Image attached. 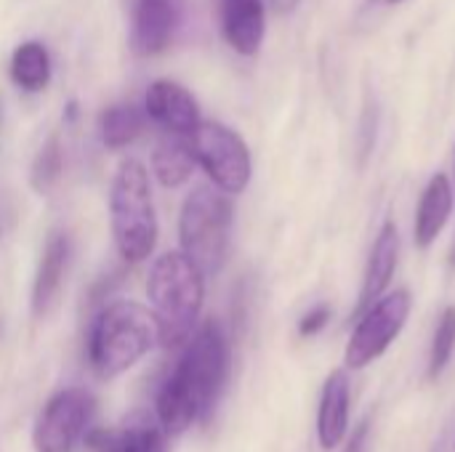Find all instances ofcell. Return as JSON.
<instances>
[{
  "mask_svg": "<svg viewBox=\"0 0 455 452\" xmlns=\"http://www.w3.org/2000/svg\"><path fill=\"white\" fill-rule=\"evenodd\" d=\"M229 341L216 320L203 322L157 394V421L165 434H184L208 418L227 384Z\"/></svg>",
  "mask_w": 455,
  "mask_h": 452,
  "instance_id": "obj_1",
  "label": "cell"
},
{
  "mask_svg": "<svg viewBox=\"0 0 455 452\" xmlns=\"http://www.w3.org/2000/svg\"><path fill=\"white\" fill-rule=\"evenodd\" d=\"M205 274L181 253H163L147 277V296L157 322V344L173 349L184 344L203 312L205 301Z\"/></svg>",
  "mask_w": 455,
  "mask_h": 452,
  "instance_id": "obj_2",
  "label": "cell"
},
{
  "mask_svg": "<svg viewBox=\"0 0 455 452\" xmlns=\"http://www.w3.org/2000/svg\"><path fill=\"white\" fill-rule=\"evenodd\" d=\"M157 344L155 314L136 301L104 306L88 336V362L99 378H115L131 370Z\"/></svg>",
  "mask_w": 455,
  "mask_h": 452,
  "instance_id": "obj_3",
  "label": "cell"
},
{
  "mask_svg": "<svg viewBox=\"0 0 455 452\" xmlns=\"http://www.w3.org/2000/svg\"><path fill=\"white\" fill-rule=\"evenodd\" d=\"M109 221L120 258L139 264L157 245V216L149 189V173L141 160L128 157L117 165L109 189Z\"/></svg>",
  "mask_w": 455,
  "mask_h": 452,
  "instance_id": "obj_4",
  "label": "cell"
},
{
  "mask_svg": "<svg viewBox=\"0 0 455 452\" xmlns=\"http://www.w3.org/2000/svg\"><path fill=\"white\" fill-rule=\"evenodd\" d=\"M181 253L203 272H221L229 240H232V200L227 192L211 184H200L189 192L179 216Z\"/></svg>",
  "mask_w": 455,
  "mask_h": 452,
  "instance_id": "obj_5",
  "label": "cell"
},
{
  "mask_svg": "<svg viewBox=\"0 0 455 452\" xmlns=\"http://www.w3.org/2000/svg\"><path fill=\"white\" fill-rule=\"evenodd\" d=\"M413 309V298L405 288L384 293L376 304H371L363 314H357V325L344 349V368L347 370H365L387 349L400 338L408 325Z\"/></svg>",
  "mask_w": 455,
  "mask_h": 452,
  "instance_id": "obj_6",
  "label": "cell"
},
{
  "mask_svg": "<svg viewBox=\"0 0 455 452\" xmlns=\"http://www.w3.org/2000/svg\"><path fill=\"white\" fill-rule=\"evenodd\" d=\"M192 155L213 181L227 194H240L251 184V152L237 131L227 128L216 120H200L195 133L189 136Z\"/></svg>",
  "mask_w": 455,
  "mask_h": 452,
  "instance_id": "obj_7",
  "label": "cell"
},
{
  "mask_svg": "<svg viewBox=\"0 0 455 452\" xmlns=\"http://www.w3.org/2000/svg\"><path fill=\"white\" fill-rule=\"evenodd\" d=\"M96 416V400L85 389H64L40 410L32 445L35 452H72Z\"/></svg>",
  "mask_w": 455,
  "mask_h": 452,
  "instance_id": "obj_8",
  "label": "cell"
},
{
  "mask_svg": "<svg viewBox=\"0 0 455 452\" xmlns=\"http://www.w3.org/2000/svg\"><path fill=\"white\" fill-rule=\"evenodd\" d=\"M144 112L152 123L163 128V133L192 136L200 125V109L195 96L173 80H157L149 85L144 96Z\"/></svg>",
  "mask_w": 455,
  "mask_h": 452,
  "instance_id": "obj_9",
  "label": "cell"
},
{
  "mask_svg": "<svg viewBox=\"0 0 455 452\" xmlns=\"http://www.w3.org/2000/svg\"><path fill=\"white\" fill-rule=\"evenodd\" d=\"M184 16V0H139L133 13L131 45L139 56H155L173 40Z\"/></svg>",
  "mask_w": 455,
  "mask_h": 452,
  "instance_id": "obj_10",
  "label": "cell"
},
{
  "mask_svg": "<svg viewBox=\"0 0 455 452\" xmlns=\"http://www.w3.org/2000/svg\"><path fill=\"white\" fill-rule=\"evenodd\" d=\"M397 261H400V232H397L395 221H387L379 229L376 240H373L368 266H365V274H363L360 298H357V306H355V317L363 314L371 304H376L389 290Z\"/></svg>",
  "mask_w": 455,
  "mask_h": 452,
  "instance_id": "obj_11",
  "label": "cell"
},
{
  "mask_svg": "<svg viewBox=\"0 0 455 452\" xmlns=\"http://www.w3.org/2000/svg\"><path fill=\"white\" fill-rule=\"evenodd\" d=\"M221 35L240 56L259 53L267 35V3L264 0H221Z\"/></svg>",
  "mask_w": 455,
  "mask_h": 452,
  "instance_id": "obj_12",
  "label": "cell"
},
{
  "mask_svg": "<svg viewBox=\"0 0 455 452\" xmlns=\"http://www.w3.org/2000/svg\"><path fill=\"white\" fill-rule=\"evenodd\" d=\"M349 408H352V389L349 376L344 370H333L320 394L317 405V440L323 450H336L349 434Z\"/></svg>",
  "mask_w": 455,
  "mask_h": 452,
  "instance_id": "obj_13",
  "label": "cell"
},
{
  "mask_svg": "<svg viewBox=\"0 0 455 452\" xmlns=\"http://www.w3.org/2000/svg\"><path fill=\"white\" fill-rule=\"evenodd\" d=\"M67 261H69V237L64 232H51L45 240L40 264H37L35 285H32L35 317H45L56 306L61 282H64V272H67Z\"/></svg>",
  "mask_w": 455,
  "mask_h": 452,
  "instance_id": "obj_14",
  "label": "cell"
},
{
  "mask_svg": "<svg viewBox=\"0 0 455 452\" xmlns=\"http://www.w3.org/2000/svg\"><path fill=\"white\" fill-rule=\"evenodd\" d=\"M455 205L453 181L445 173H435L421 192L419 208H416V224H413V240L421 250L435 245V240L443 234L445 224L451 221Z\"/></svg>",
  "mask_w": 455,
  "mask_h": 452,
  "instance_id": "obj_15",
  "label": "cell"
},
{
  "mask_svg": "<svg viewBox=\"0 0 455 452\" xmlns=\"http://www.w3.org/2000/svg\"><path fill=\"white\" fill-rule=\"evenodd\" d=\"M195 155L189 136H176V133H163L155 152H152V170L157 181L168 189H176L192 178L195 170Z\"/></svg>",
  "mask_w": 455,
  "mask_h": 452,
  "instance_id": "obj_16",
  "label": "cell"
},
{
  "mask_svg": "<svg viewBox=\"0 0 455 452\" xmlns=\"http://www.w3.org/2000/svg\"><path fill=\"white\" fill-rule=\"evenodd\" d=\"M88 448L91 452H163V432L149 421H133L123 429L91 434Z\"/></svg>",
  "mask_w": 455,
  "mask_h": 452,
  "instance_id": "obj_17",
  "label": "cell"
},
{
  "mask_svg": "<svg viewBox=\"0 0 455 452\" xmlns=\"http://www.w3.org/2000/svg\"><path fill=\"white\" fill-rule=\"evenodd\" d=\"M11 77L27 93L43 91L51 80V56L45 45L37 40L21 43L11 56Z\"/></svg>",
  "mask_w": 455,
  "mask_h": 452,
  "instance_id": "obj_18",
  "label": "cell"
},
{
  "mask_svg": "<svg viewBox=\"0 0 455 452\" xmlns=\"http://www.w3.org/2000/svg\"><path fill=\"white\" fill-rule=\"evenodd\" d=\"M144 125H147V112L139 109L136 104H115L104 109L99 120L101 141L107 149H125L144 133Z\"/></svg>",
  "mask_w": 455,
  "mask_h": 452,
  "instance_id": "obj_19",
  "label": "cell"
},
{
  "mask_svg": "<svg viewBox=\"0 0 455 452\" xmlns=\"http://www.w3.org/2000/svg\"><path fill=\"white\" fill-rule=\"evenodd\" d=\"M455 354V306H445L440 320H437V328H435V336H432V346H429V362H427V376L429 381H437Z\"/></svg>",
  "mask_w": 455,
  "mask_h": 452,
  "instance_id": "obj_20",
  "label": "cell"
},
{
  "mask_svg": "<svg viewBox=\"0 0 455 452\" xmlns=\"http://www.w3.org/2000/svg\"><path fill=\"white\" fill-rule=\"evenodd\" d=\"M61 168H64V149H61V141L59 136H48V141L40 147V152L35 155V163H32V173H29V181H32V189L45 194L56 186L59 176H61Z\"/></svg>",
  "mask_w": 455,
  "mask_h": 452,
  "instance_id": "obj_21",
  "label": "cell"
},
{
  "mask_svg": "<svg viewBox=\"0 0 455 452\" xmlns=\"http://www.w3.org/2000/svg\"><path fill=\"white\" fill-rule=\"evenodd\" d=\"M328 322H331V306H328V304H317V306H312V309L299 320V333H301L304 338L317 336L320 330H325Z\"/></svg>",
  "mask_w": 455,
  "mask_h": 452,
  "instance_id": "obj_22",
  "label": "cell"
},
{
  "mask_svg": "<svg viewBox=\"0 0 455 452\" xmlns=\"http://www.w3.org/2000/svg\"><path fill=\"white\" fill-rule=\"evenodd\" d=\"M371 424H373V418L368 416V418H363V421L355 426L352 437H347V448H344V452L365 450V445H368V434H371Z\"/></svg>",
  "mask_w": 455,
  "mask_h": 452,
  "instance_id": "obj_23",
  "label": "cell"
},
{
  "mask_svg": "<svg viewBox=\"0 0 455 452\" xmlns=\"http://www.w3.org/2000/svg\"><path fill=\"white\" fill-rule=\"evenodd\" d=\"M269 3H272V8L277 13H288V11H293L299 5V0H269Z\"/></svg>",
  "mask_w": 455,
  "mask_h": 452,
  "instance_id": "obj_24",
  "label": "cell"
},
{
  "mask_svg": "<svg viewBox=\"0 0 455 452\" xmlns=\"http://www.w3.org/2000/svg\"><path fill=\"white\" fill-rule=\"evenodd\" d=\"M451 266L455 269V242H453V250H451Z\"/></svg>",
  "mask_w": 455,
  "mask_h": 452,
  "instance_id": "obj_25",
  "label": "cell"
},
{
  "mask_svg": "<svg viewBox=\"0 0 455 452\" xmlns=\"http://www.w3.org/2000/svg\"><path fill=\"white\" fill-rule=\"evenodd\" d=\"M387 3H403V0H387Z\"/></svg>",
  "mask_w": 455,
  "mask_h": 452,
  "instance_id": "obj_26",
  "label": "cell"
}]
</instances>
